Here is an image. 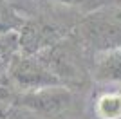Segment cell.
I'll use <instances>...</instances> for the list:
<instances>
[{
    "mask_svg": "<svg viewBox=\"0 0 121 119\" xmlns=\"http://www.w3.org/2000/svg\"><path fill=\"white\" fill-rule=\"evenodd\" d=\"M9 72L13 81L29 92L49 89V87H58L61 83L54 74H51V70H47L36 60H18L11 65Z\"/></svg>",
    "mask_w": 121,
    "mask_h": 119,
    "instance_id": "cell-1",
    "label": "cell"
},
{
    "mask_svg": "<svg viewBox=\"0 0 121 119\" xmlns=\"http://www.w3.org/2000/svg\"><path fill=\"white\" fill-rule=\"evenodd\" d=\"M16 47H18V34L15 33L0 34V61L5 63V60L16 51Z\"/></svg>",
    "mask_w": 121,
    "mask_h": 119,
    "instance_id": "cell-5",
    "label": "cell"
},
{
    "mask_svg": "<svg viewBox=\"0 0 121 119\" xmlns=\"http://www.w3.org/2000/svg\"><path fill=\"white\" fill-rule=\"evenodd\" d=\"M69 101H71L69 92L63 89H58V87L33 90V92L20 96V103H24L29 108L38 110V112H43V114H52L56 110L63 108V106H67Z\"/></svg>",
    "mask_w": 121,
    "mask_h": 119,
    "instance_id": "cell-2",
    "label": "cell"
},
{
    "mask_svg": "<svg viewBox=\"0 0 121 119\" xmlns=\"http://www.w3.org/2000/svg\"><path fill=\"white\" fill-rule=\"evenodd\" d=\"M4 70H5V63H4V61H0V74H2Z\"/></svg>",
    "mask_w": 121,
    "mask_h": 119,
    "instance_id": "cell-7",
    "label": "cell"
},
{
    "mask_svg": "<svg viewBox=\"0 0 121 119\" xmlns=\"http://www.w3.org/2000/svg\"><path fill=\"white\" fill-rule=\"evenodd\" d=\"M58 2H65V4H80L81 0H58Z\"/></svg>",
    "mask_w": 121,
    "mask_h": 119,
    "instance_id": "cell-6",
    "label": "cell"
},
{
    "mask_svg": "<svg viewBox=\"0 0 121 119\" xmlns=\"http://www.w3.org/2000/svg\"><path fill=\"white\" fill-rule=\"evenodd\" d=\"M96 112L103 119H119L121 117V94L119 92L103 94L96 103Z\"/></svg>",
    "mask_w": 121,
    "mask_h": 119,
    "instance_id": "cell-4",
    "label": "cell"
},
{
    "mask_svg": "<svg viewBox=\"0 0 121 119\" xmlns=\"http://www.w3.org/2000/svg\"><path fill=\"white\" fill-rule=\"evenodd\" d=\"M98 79H108V81H116L121 79V52L119 51H110L105 58L98 63L96 70Z\"/></svg>",
    "mask_w": 121,
    "mask_h": 119,
    "instance_id": "cell-3",
    "label": "cell"
}]
</instances>
